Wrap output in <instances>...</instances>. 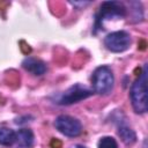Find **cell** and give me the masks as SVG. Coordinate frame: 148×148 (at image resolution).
Returning <instances> with one entry per match:
<instances>
[{"mask_svg": "<svg viewBox=\"0 0 148 148\" xmlns=\"http://www.w3.org/2000/svg\"><path fill=\"white\" fill-rule=\"evenodd\" d=\"M131 99L133 109L136 113H145L148 110V97H147V66L143 67L139 77L132 84Z\"/></svg>", "mask_w": 148, "mask_h": 148, "instance_id": "6da1fadb", "label": "cell"}, {"mask_svg": "<svg viewBox=\"0 0 148 148\" xmlns=\"http://www.w3.org/2000/svg\"><path fill=\"white\" fill-rule=\"evenodd\" d=\"M113 74L108 66H101L96 68L92 74V88L94 91L99 95H108L113 88Z\"/></svg>", "mask_w": 148, "mask_h": 148, "instance_id": "7a4b0ae2", "label": "cell"}, {"mask_svg": "<svg viewBox=\"0 0 148 148\" xmlns=\"http://www.w3.org/2000/svg\"><path fill=\"white\" fill-rule=\"evenodd\" d=\"M126 14V8L123 3L118 1H106L103 2L99 9V13L96 17V29L103 28V22L111 17H124Z\"/></svg>", "mask_w": 148, "mask_h": 148, "instance_id": "3957f363", "label": "cell"}, {"mask_svg": "<svg viewBox=\"0 0 148 148\" xmlns=\"http://www.w3.org/2000/svg\"><path fill=\"white\" fill-rule=\"evenodd\" d=\"M104 44L108 50L112 52H123L128 49L131 44V37L126 31H114L105 37Z\"/></svg>", "mask_w": 148, "mask_h": 148, "instance_id": "277c9868", "label": "cell"}, {"mask_svg": "<svg viewBox=\"0 0 148 148\" xmlns=\"http://www.w3.org/2000/svg\"><path fill=\"white\" fill-rule=\"evenodd\" d=\"M91 95H92V91L90 89H88L87 87H83L81 84H75V86H72L67 91H65L57 99V103L61 104V105H67V104L76 103L81 99H84V98L91 96Z\"/></svg>", "mask_w": 148, "mask_h": 148, "instance_id": "5b68a950", "label": "cell"}, {"mask_svg": "<svg viewBox=\"0 0 148 148\" xmlns=\"http://www.w3.org/2000/svg\"><path fill=\"white\" fill-rule=\"evenodd\" d=\"M54 125L56 128L66 136H77L82 131L81 123L69 116H59L56 119Z\"/></svg>", "mask_w": 148, "mask_h": 148, "instance_id": "8992f818", "label": "cell"}, {"mask_svg": "<svg viewBox=\"0 0 148 148\" xmlns=\"http://www.w3.org/2000/svg\"><path fill=\"white\" fill-rule=\"evenodd\" d=\"M22 66L34 75H42L46 71V66L42 60L31 57L25 58L22 62Z\"/></svg>", "mask_w": 148, "mask_h": 148, "instance_id": "52a82bcc", "label": "cell"}, {"mask_svg": "<svg viewBox=\"0 0 148 148\" xmlns=\"http://www.w3.org/2000/svg\"><path fill=\"white\" fill-rule=\"evenodd\" d=\"M16 141L18 146L30 148L34 145V133L31 132V130H28V128L20 130L16 133Z\"/></svg>", "mask_w": 148, "mask_h": 148, "instance_id": "ba28073f", "label": "cell"}, {"mask_svg": "<svg viewBox=\"0 0 148 148\" xmlns=\"http://www.w3.org/2000/svg\"><path fill=\"white\" fill-rule=\"evenodd\" d=\"M15 141H16V133L13 130L6 127L0 128V145L10 146Z\"/></svg>", "mask_w": 148, "mask_h": 148, "instance_id": "9c48e42d", "label": "cell"}, {"mask_svg": "<svg viewBox=\"0 0 148 148\" xmlns=\"http://www.w3.org/2000/svg\"><path fill=\"white\" fill-rule=\"evenodd\" d=\"M118 133H119V136L121 138V140H123L126 145H132V143H134L135 140H136V135H135L134 131L131 130V128L127 127V126H120Z\"/></svg>", "mask_w": 148, "mask_h": 148, "instance_id": "30bf717a", "label": "cell"}, {"mask_svg": "<svg viewBox=\"0 0 148 148\" xmlns=\"http://www.w3.org/2000/svg\"><path fill=\"white\" fill-rule=\"evenodd\" d=\"M98 148H118L117 142L111 136H104L98 142Z\"/></svg>", "mask_w": 148, "mask_h": 148, "instance_id": "8fae6325", "label": "cell"}, {"mask_svg": "<svg viewBox=\"0 0 148 148\" xmlns=\"http://www.w3.org/2000/svg\"><path fill=\"white\" fill-rule=\"evenodd\" d=\"M51 147L52 148H61V142L59 140H57V139H53L51 141Z\"/></svg>", "mask_w": 148, "mask_h": 148, "instance_id": "7c38bea8", "label": "cell"}, {"mask_svg": "<svg viewBox=\"0 0 148 148\" xmlns=\"http://www.w3.org/2000/svg\"><path fill=\"white\" fill-rule=\"evenodd\" d=\"M72 148H84L83 146H81V145H75V146H73Z\"/></svg>", "mask_w": 148, "mask_h": 148, "instance_id": "4fadbf2b", "label": "cell"}]
</instances>
